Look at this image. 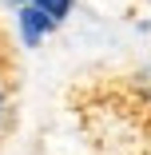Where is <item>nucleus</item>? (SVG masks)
I'll list each match as a JSON object with an SVG mask.
<instances>
[{"label": "nucleus", "mask_w": 151, "mask_h": 155, "mask_svg": "<svg viewBox=\"0 0 151 155\" xmlns=\"http://www.w3.org/2000/svg\"><path fill=\"white\" fill-rule=\"evenodd\" d=\"M68 119L80 155H151V72L76 87Z\"/></svg>", "instance_id": "nucleus-1"}, {"label": "nucleus", "mask_w": 151, "mask_h": 155, "mask_svg": "<svg viewBox=\"0 0 151 155\" xmlns=\"http://www.w3.org/2000/svg\"><path fill=\"white\" fill-rule=\"evenodd\" d=\"M20 4H24V8H40V12H48L56 24L72 12V0H20Z\"/></svg>", "instance_id": "nucleus-3"}, {"label": "nucleus", "mask_w": 151, "mask_h": 155, "mask_svg": "<svg viewBox=\"0 0 151 155\" xmlns=\"http://www.w3.org/2000/svg\"><path fill=\"white\" fill-rule=\"evenodd\" d=\"M56 28V20L48 16V12H40V8H20V32H24V40L28 44H40V36H48Z\"/></svg>", "instance_id": "nucleus-2"}, {"label": "nucleus", "mask_w": 151, "mask_h": 155, "mask_svg": "<svg viewBox=\"0 0 151 155\" xmlns=\"http://www.w3.org/2000/svg\"><path fill=\"white\" fill-rule=\"evenodd\" d=\"M4 119H8V87L0 80V131H4Z\"/></svg>", "instance_id": "nucleus-4"}]
</instances>
